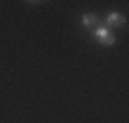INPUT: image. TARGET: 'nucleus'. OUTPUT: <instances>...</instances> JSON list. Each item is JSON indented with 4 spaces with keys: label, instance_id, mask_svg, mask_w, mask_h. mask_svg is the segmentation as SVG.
Instances as JSON below:
<instances>
[{
    "label": "nucleus",
    "instance_id": "nucleus-2",
    "mask_svg": "<svg viewBox=\"0 0 129 123\" xmlns=\"http://www.w3.org/2000/svg\"><path fill=\"white\" fill-rule=\"evenodd\" d=\"M107 25H109V27H123V25H125V17L119 14V12H111L109 17H107ZM109 27H107V29H109Z\"/></svg>",
    "mask_w": 129,
    "mask_h": 123
},
{
    "label": "nucleus",
    "instance_id": "nucleus-3",
    "mask_svg": "<svg viewBox=\"0 0 129 123\" xmlns=\"http://www.w3.org/2000/svg\"><path fill=\"white\" fill-rule=\"evenodd\" d=\"M96 23H99V14H96V12H88V14L82 17V27H84V29L96 27Z\"/></svg>",
    "mask_w": 129,
    "mask_h": 123
},
{
    "label": "nucleus",
    "instance_id": "nucleus-1",
    "mask_svg": "<svg viewBox=\"0 0 129 123\" xmlns=\"http://www.w3.org/2000/svg\"><path fill=\"white\" fill-rule=\"evenodd\" d=\"M94 39L99 41L101 45H107V47L115 45V41H117V39H115V35H113L107 27H96V29H94Z\"/></svg>",
    "mask_w": 129,
    "mask_h": 123
}]
</instances>
